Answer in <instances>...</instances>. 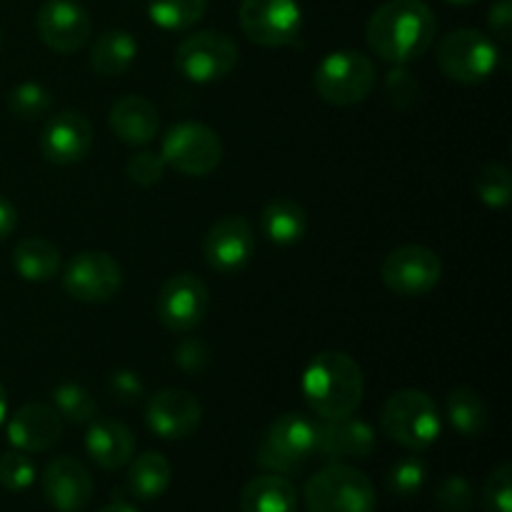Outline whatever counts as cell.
<instances>
[{"label": "cell", "instance_id": "obj_1", "mask_svg": "<svg viewBox=\"0 0 512 512\" xmlns=\"http://www.w3.org/2000/svg\"><path fill=\"white\" fill-rule=\"evenodd\" d=\"M435 30V13L425 0H388L368 18L365 40L378 58L408 65L433 45Z\"/></svg>", "mask_w": 512, "mask_h": 512}, {"label": "cell", "instance_id": "obj_2", "mask_svg": "<svg viewBox=\"0 0 512 512\" xmlns=\"http://www.w3.org/2000/svg\"><path fill=\"white\" fill-rule=\"evenodd\" d=\"M303 395L320 420L355 415L365 395V375L358 360L343 350L318 353L303 373Z\"/></svg>", "mask_w": 512, "mask_h": 512}, {"label": "cell", "instance_id": "obj_3", "mask_svg": "<svg viewBox=\"0 0 512 512\" xmlns=\"http://www.w3.org/2000/svg\"><path fill=\"white\" fill-rule=\"evenodd\" d=\"M380 430L400 448L423 453L440 438L443 420L438 405L428 393L405 388L390 395L380 410Z\"/></svg>", "mask_w": 512, "mask_h": 512}, {"label": "cell", "instance_id": "obj_4", "mask_svg": "<svg viewBox=\"0 0 512 512\" xmlns=\"http://www.w3.org/2000/svg\"><path fill=\"white\" fill-rule=\"evenodd\" d=\"M308 512H375L378 495L373 483L358 468L330 463L305 483Z\"/></svg>", "mask_w": 512, "mask_h": 512}, {"label": "cell", "instance_id": "obj_5", "mask_svg": "<svg viewBox=\"0 0 512 512\" xmlns=\"http://www.w3.org/2000/svg\"><path fill=\"white\" fill-rule=\"evenodd\" d=\"M375 73L373 60L360 50H335L328 58L320 60L315 68L313 85L315 93L330 105L338 108H348V105H358L373 93Z\"/></svg>", "mask_w": 512, "mask_h": 512}, {"label": "cell", "instance_id": "obj_6", "mask_svg": "<svg viewBox=\"0 0 512 512\" xmlns=\"http://www.w3.org/2000/svg\"><path fill=\"white\" fill-rule=\"evenodd\" d=\"M315 455V423L300 413H285L270 423L258 445V465L268 473H298Z\"/></svg>", "mask_w": 512, "mask_h": 512}, {"label": "cell", "instance_id": "obj_7", "mask_svg": "<svg viewBox=\"0 0 512 512\" xmlns=\"http://www.w3.org/2000/svg\"><path fill=\"white\" fill-rule=\"evenodd\" d=\"M500 63V50L493 40L475 28H458L438 45V65L445 78L460 85L485 83Z\"/></svg>", "mask_w": 512, "mask_h": 512}, {"label": "cell", "instance_id": "obj_8", "mask_svg": "<svg viewBox=\"0 0 512 512\" xmlns=\"http://www.w3.org/2000/svg\"><path fill=\"white\" fill-rule=\"evenodd\" d=\"M160 155L168 168L190 178H203L213 173L223 160V143L213 128L185 120V123H175L165 133Z\"/></svg>", "mask_w": 512, "mask_h": 512}, {"label": "cell", "instance_id": "obj_9", "mask_svg": "<svg viewBox=\"0 0 512 512\" xmlns=\"http://www.w3.org/2000/svg\"><path fill=\"white\" fill-rule=\"evenodd\" d=\"M238 65V45L223 30L188 35L175 50V68L193 83H215Z\"/></svg>", "mask_w": 512, "mask_h": 512}, {"label": "cell", "instance_id": "obj_10", "mask_svg": "<svg viewBox=\"0 0 512 512\" xmlns=\"http://www.w3.org/2000/svg\"><path fill=\"white\" fill-rule=\"evenodd\" d=\"M380 278L390 293L400 298H420L438 288L443 278V263L438 253L425 245H400L385 255Z\"/></svg>", "mask_w": 512, "mask_h": 512}, {"label": "cell", "instance_id": "obj_11", "mask_svg": "<svg viewBox=\"0 0 512 512\" xmlns=\"http://www.w3.org/2000/svg\"><path fill=\"white\" fill-rule=\"evenodd\" d=\"M238 20L248 40L260 48L290 45L303 28L298 0H243Z\"/></svg>", "mask_w": 512, "mask_h": 512}, {"label": "cell", "instance_id": "obj_12", "mask_svg": "<svg viewBox=\"0 0 512 512\" xmlns=\"http://www.w3.org/2000/svg\"><path fill=\"white\" fill-rule=\"evenodd\" d=\"M63 288L78 303H108L123 288V268L103 250H83L65 265Z\"/></svg>", "mask_w": 512, "mask_h": 512}, {"label": "cell", "instance_id": "obj_13", "mask_svg": "<svg viewBox=\"0 0 512 512\" xmlns=\"http://www.w3.org/2000/svg\"><path fill=\"white\" fill-rule=\"evenodd\" d=\"M210 310L208 285L190 273H178L163 283L155 298V315L170 333H190Z\"/></svg>", "mask_w": 512, "mask_h": 512}, {"label": "cell", "instance_id": "obj_14", "mask_svg": "<svg viewBox=\"0 0 512 512\" xmlns=\"http://www.w3.org/2000/svg\"><path fill=\"white\" fill-rule=\"evenodd\" d=\"M38 35L50 50L73 55L85 48L93 35V20L88 10L75 0H45L38 10Z\"/></svg>", "mask_w": 512, "mask_h": 512}, {"label": "cell", "instance_id": "obj_15", "mask_svg": "<svg viewBox=\"0 0 512 512\" xmlns=\"http://www.w3.org/2000/svg\"><path fill=\"white\" fill-rule=\"evenodd\" d=\"M145 423L158 438L185 440L198 433L203 423V405L188 390L163 388L145 403Z\"/></svg>", "mask_w": 512, "mask_h": 512}, {"label": "cell", "instance_id": "obj_16", "mask_svg": "<svg viewBox=\"0 0 512 512\" xmlns=\"http://www.w3.org/2000/svg\"><path fill=\"white\" fill-rule=\"evenodd\" d=\"M255 253V235L243 215H223L215 220L203 243L205 263L215 273H238L250 263Z\"/></svg>", "mask_w": 512, "mask_h": 512}, {"label": "cell", "instance_id": "obj_17", "mask_svg": "<svg viewBox=\"0 0 512 512\" xmlns=\"http://www.w3.org/2000/svg\"><path fill=\"white\" fill-rule=\"evenodd\" d=\"M95 483L90 470L78 458L60 455L45 465L43 495L58 512H80L90 505Z\"/></svg>", "mask_w": 512, "mask_h": 512}, {"label": "cell", "instance_id": "obj_18", "mask_svg": "<svg viewBox=\"0 0 512 512\" xmlns=\"http://www.w3.org/2000/svg\"><path fill=\"white\" fill-rule=\"evenodd\" d=\"M93 148V125L80 110H60L40 133V150L55 165L80 163Z\"/></svg>", "mask_w": 512, "mask_h": 512}, {"label": "cell", "instance_id": "obj_19", "mask_svg": "<svg viewBox=\"0 0 512 512\" xmlns=\"http://www.w3.org/2000/svg\"><path fill=\"white\" fill-rule=\"evenodd\" d=\"M375 450V430L365 420L338 418L315 425V455L328 463L363 460Z\"/></svg>", "mask_w": 512, "mask_h": 512}, {"label": "cell", "instance_id": "obj_20", "mask_svg": "<svg viewBox=\"0 0 512 512\" xmlns=\"http://www.w3.org/2000/svg\"><path fill=\"white\" fill-rule=\"evenodd\" d=\"M63 438V418L53 405L28 403L13 413L8 440L20 453H45Z\"/></svg>", "mask_w": 512, "mask_h": 512}, {"label": "cell", "instance_id": "obj_21", "mask_svg": "<svg viewBox=\"0 0 512 512\" xmlns=\"http://www.w3.org/2000/svg\"><path fill=\"white\" fill-rule=\"evenodd\" d=\"M85 453L100 470H120L133 460L135 438L120 420L95 418L85 433Z\"/></svg>", "mask_w": 512, "mask_h": 512}, {"label": "cell", "instance_id": "obj_22", "mask_svg": "<svg viewBox=\"0 0 512 512\" xmlns=\"http://www.w3.org/2000/svg\"><path fill=\"white\" fill-rule=\"evenodd\" d=\"M110 130L125 145L153 143L160 130L158 108L143 95H123L110 108Z\"/></svg>", "mask_w": 512, "mask_h": 512}, {"label": "cell", "instance_id": "obj_23", "mask_svg": "<svg viewBox=\"0 0 512 512\" xmlns=\"http://www.w3.org/2000/svg\"><path fill=\"white\" fill-rule=\"evenodd\" d=\"M240 512H298V493L285 475L265 473L240 493Z\"/></svg>", "mask_w": 512, "mask_h": 512}, {"label": "cell", "instance_id": "obj_24", "mask_svg": "<svg viewBox=\"0 0 512 512\" xmlns=\"http://www.w3.org/2000/svg\"><path fill=\"white\" fill-rule=\"evenodd\" d=\"M138 58V40L128 30H105L93 40L90 48V68L100 78H118Z\"/></svg>", "mask_w": 512, "mask_h": 512}, {"label": "cell", "instance_id": "obj_25", "mask_svg": "<svg viewBox=\"0 0 512 512\" xmlns=\"http://www.w3.org/2000/svg\"><path fill=\"white\" fill-rule=\"evenodd\" d=\"M60 250L50 240L30 235L13 248V268L28 283H45L60 273Z\"/></svg>", "mask_w": 512, "mask_h": 512}, {"label": "cell", "instance_id": "obj_26", "mask_svg": "<svg viewBox=\"0 0 512 512\" xmlns=\"http://www.w3.org/2000/svg\"><path fill=\"white\" fill-rule=\"evenodd\" d=\"M260 225L268 240L278 245H293L308 233V213L290 198H275L260 213Z\"/></svg>", "mask_w": 512, "mask_h": 512}, {"label": "cell", "instance_id": "obj_27", "mask_svg": "<svg viewBox=\"0 0 512 512\" xmlns=\"http://www.w3.org/2000/svg\"><path fill=\"white\" fill-rule=\"evenodd\" d=\"M170 480H173V468H170L168 458L163 453H148L138 455L130 460L128 468V490L133 498L138 500H155L168 490Z\"/></svg>", "mask_w": 512, "mask_h": 512}, {"label": "cell", "instance_id": "obj_28", "mask_svg": "<svg viewBox=\"0 0 512 512\" xmlns=\"http://www.w3.org/2000/svg\"><path fill=\"white\" fill-rule=\"evenodd\" d=\"M448 420L463 438H480L490 425V413L485 400L473 388H455L448 393Z\"/></svg>", "mask_w": 512, "mask_h": 512}, {"label": "cell", "instance_id": "obj_29", "mask_svg": "<svg viewBox=\"0 0 512 512\" xmlns=\"http://www.w3.org/2000/svg\"><path fill=\"white\" fill-rule=\"evenodd\" d=\"M208 0H150L148 15L163 30H188L200 23Z\"/></svg>", "mask_w": 512, "mask_h": 512}, {"label": "cell", "instance_id": "obj_30", "mask_svg": "<svg viewBox=\"0 0 512 512\" xmlns=\"http://www.w3.org/2000/svg\"><path fill=\"white\" fill-rule=\"evenodd\" d=\"M53 408L60 418L70 420L75 425H88L98 415V403L93 395L78 383H60L53 390Z\"/></svg>", "mask_w": 512, "mask_h": 512}, {"label": "cell", "instance_id": "obj_31", "mask_svg": "<svg viewBox=\"0 0 512 512\" xmlns=\"http://www.w3.org/2000/svg\"><path fill=\"white\" fill-rule=\"evenodd\" d=\"M475 193L488 208L500 210L510 203L512 198V175L510 168L500 163H488L475 175Z\"/></svg>", "mask_w": 512, "mask_h": 512}, {"label": "cell", "instance_id": "obj_32", "mask_svg": "<svg viewBox=\"0 0 512 512\" xmlns=\"http://www.w3.org/2000/svg\"><path fill=\"white\" fill-rule=\"evenodd\" d=\"M53 105V95L45 85L33 83V80H25L18 83L8 93V110L10 115H15L18 120H38Z\"/></svg>", "mask_w": 512, "mask_h": 512}, {"label": "cell", "instance_id": "obj_33", "mask_svg": "<svg viewBox=\"0 0 512 512\" xmlns=\"http://www.w3.org/2000/svg\"><path fill=\"white\" fill-rule=\"evenodd\" d=\"M425 480H428V465L420 458L410 455V458L398 460L388 473V490L398 498H413L423 490Z\"/></svg>", "mask_w": 512, "mask_h": 512}, {"label": "cell", "instance_id": "obj_34", "mask_svg": "<svg viewBox=\"0 0 512 512\" xmlns=\"http://www.w3.org/2000/svg\"><path fill=\"white\" fill-rule=\"evenodd\" d=\"M35 480V465L28 458V453L20 450H8L0 455V485L13 493H23L33 485Z\"/></svg>", "mask_w": 512, "mask_h": 512}, {"label": "cell", "instance_id": "obj_35", "mask_svg": "<svg viewBox=\"0 0 512 512\" xmlns=\"http://www.w3.org/2000/svg\"><path fill=\"white\" fill-rule=\"evenodd\" d=\"M435 503L443 512H468L475 503V490L463 475H450L435 490Z\"/></svg>", "mask_w": 512, "mask_h": 512}, {"label": "cell", "instance_id": "obj_36", "mask_svg": "<svg viewBox=\"0 0 512 512\" xmlns=\"http://www.w3.org/2000/svg\"><path fill=\"white\" fill-rule=\"evenodd\" d=\"M485 510L488 512H512V465L503 463L488 475L483 488Z\"/></svg>", "mask_w": 512, "mask_h": 512}, {"label": "cell", "instance_id": "obj_37", "mask_svg": "<svg viewBox=\"0 0 512 512\" xmlns=\"http://www.w3.org/2000/svg\"><path fill=\"white\" fill-rule=\"evenodd\" d=\"M165 160L160 153H150V150H140V153H135L133 158L128 160V165H125V173H128V178L133 180L135 185H140V188H150V185L160 183L165 175Z\"/></svg>", "mask_w": 512, "mask_h": 512}, {"label": "cell", "instance_id": "obj_38", "mask_svg": "<svg viewBox=\"0 0 512 512\" xmlns=\"http://www.w3.org/2000/svg\"><path fill=\"white\" fill-rule=\"evenodd\" d=\"M385 93H388V100L395 105L398 110H408L413 108L415 100L420 95V85L415 80L413 73L405 70V65H398L388 73L385 78Z\"/></svg>", "mask_w": 512, "mask_h": 512}, {"label": "cell", "instance_id": "obj_39", "mask_svg": "<svg viewBox=\"0 0 512 512\" xmlns=\"http://www.w3.org/2000/svg\"><path fill=\"white\" fill-rule=\"evenodd\" d=\"M108 390L118 403L133 405L145 395V385L135 370H115L108 378Z\"/></svg>", "mask_w": 512, "mask_h": 512}, {"label": "cell", "instance_id": "obj_40", "mask_svg": "<svg viewBox=\"0 0 512 512\" xmlns=\"http://www.w3.org/2000/svg\"><path fill=\"white\" fill-rule=\"evenodd\" d=\"M175 363H178V368L185 370V373H203L210 365L208 345L198 338L183 340V343L178 345V350H175Z\"/></svg>", "mask_w": 512, "mask_h": 512}, {"label": "cell", "instance_id": "obj_41", "mask_svg": "<svg viewBox=\"0 0 512 512\" xmlns=\"http://www.w3.org/2000/svg\"><path fill=\"white\" fill-rule=\"evenodd\" d=\"M488 25L500 40H510L512 33V3L510 0H498L488 10Z\"/></svg>", "mask_w": 512, "mask_h": 512}, {"label": "cell", "instance_id": "obj_42", "mask_svg": "<svg viewBox=\"0 0 512 512\" xmlns=\"http://www.w3.org/2000/svg\"><path fill=\"white\" fill-rule=\"evenodd\" d=\"M15 228H18V210H15V205L10 200H5L0 195V240L13 235Z\"/></svg>", "mask_w": 512, "mask_h": 512}, {"label": "cell", "instance_id": "obj_43", "mask_svg": "<svg viewBox=\"0 0 512 512\" xmlns=\"http://www.w3.org/2000/svg\"><path fill=\"white\" fill-rule=\"evenodd\" d=\"M100 512H138L133 508V505H128V503H123V500H118V503H110V505H105L103 510Z\"/></svg>", "mask_w": 512, "mask_h": 512}, {"label": "cell", "instance_id": "obj_44", "mask_svg": "<svg viewBox=\"0 0 512 512\" xmlns=\"http://www.w3.org/2000/svg\"><path fill=\"white\" fill-rule=\"evenodd\" d=\"M5 415H8V395H5L3 383H0V425H3Z\"/></svg>", "mask_w": 512, "mask_h": 512}, {"label": "cell", "instance_id": "obj_45", "mask_svg": "<svg viewBox=\"0 0 512 512\" xmlns=\"http://www.w3.org/2000/svg\"><path fill=\"white\" fill-rule=\"evenodd\" d=\"M448 3H458V5H465V3H473V0H448Z\"/></svg>", "mask_w": 512, "mask_h": 512}, {"label": "cell", "instance_id": "obj_46", "mask_svg": "<svg viewBox=\"0 0 512 512\" xmlns=\"http://www.w3.org/2000/svg\"><path fill=\"white\" fill-rule=\"evenodd\" d=\"M0 45H3V33H0Z\"/></svg>", "mask_w": 512, "mask_h": 512}]
</instances>
